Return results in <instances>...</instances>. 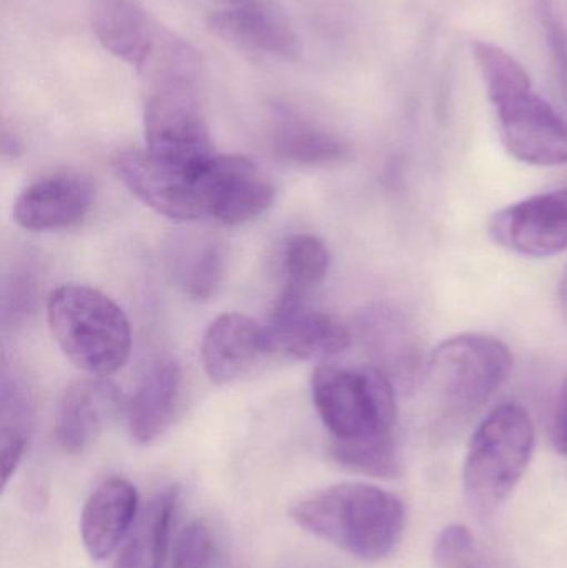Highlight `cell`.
Returning a JSON list of instances; mask_svg holds the SVG:
<instances>
[{"mask_svg":"<svg viewBox=\"0 0 567 568\" xmlns=\"http://www.w3.org/2000/svg\"><path fill=\"white\" fill-rule=\"evenodd\" d=\"M506 152L526 165H567V122L533 89L525 67L503 47L473 42Z\"/></svg>","mask_w":567,"mask_h":568,"instance_id":"6da1fadb","label":"cell"},{"mask_svg":"<svg viewBox=\"0 0 567 568\" xmlns=\"http://www.w3.org/2000/svg\"><path fill=\"white\" fill-rule=\"evenodd\" d=\"M306 532L363 560L379 562L405 532V504L395 494L362 483H343L303 497L290 510Z\"/></svg>","mask_w":567,"mask_h":568,"instance_id":"7a4b0ae2","label":"cell"},{"mask_svg":"<svg viewBox=\"0 0 567 568\" xmlns=\"http://www.w3.org/2000/svg\"><path fill=\"white\" fill-rule=\"evenodd\" d=\"M47 320L67 359L92 377L119 373L132 351V329L122 307L85 284H62L50 293Z\"/></svg>","mask_w":567,"mask_h":568,"instance_id":"3957f363","label":"cell"},{"mask_svg":"<svg viewBox=\"0 0 567 568\" xmlns=\"http://www.w3.org/2000/svg\"><path fill=\"white\" fill-rule=\"evenodd\" d=\"M535 449V424L516 403L495 407L479 424L463 467V487L479 516L495 513L515 493Z\"/></svg>","mask_w":567,"mask_h":568,"instance_id":"277c9868","label":"cell"},{"mask_svg":"<svg viewBox=\"0 0 567 568\" xmlns=\"http://www.w3.org/2000/svg\"><path fill=\"white\" fill-rule=\"evenodd\" d=\"M312 397L332 440L393 436L396 393L379 367L322 364L313 371Z\"/></svg>","mask_w":567,"mask_h":568,"instance_id":"5b68a950","label":"cell"},{"mask_svg":"<svg viewBox=\"0 0 567 568\" xmlns=\"http://www.w3.org/2000/svg\"><path fill=\"white\" fill-rule=\"evenodd\" d=\"M103 49L152 80L199 69L189 42L159 22L139 0H97L92 20Z\"/></svg>","mask_w":567,"mask_h":568,"instance_id":"8992f818","label":"cell"},{"mask_svg":"<svg viewBox=\"0 0 567 568\" xmlns=\"http://www.w3.org/2000/svg\"><path fill=\"white\" fill-rule=\"evenodd\" d=\"M513 356L503 341L468 333L443 341L426 363L433 396L449 410L472 413L508 381Z\"/></svg>","mask_w":567,"mask_h":568,"instance_id":"52a82bcc","label":"cell"},{"mask_svg":"<svg viewBox=\"0 0 567 568\" xmlns=\"http://www.w3.org/2000/svg\"><path fill=\"white\" fill-rule=\"evenodd\" d=\"M195 83L196 73L149 80L143 133L145 149L159 159L199 165L215 155Z\"/></svg>","mask_w":567,"mask_h":568,"instance_id":"ba28073f","label":"cell"},{"mask_svg":"<svg viewBox=\"0 0 567 568\" xmlns=\"http://www.w3.org/2000/svg\"><path fill=\"white\" fill-rule=\"evenodd\" d=\"M205 163L182 165L159 159L146 149L122 150L113 160L117 175L123 185L143 205L175 222L205 219L202 190V169Z\"/></svg>","mask_w":567,"mask_h":568,"instance_id":"9c48e42d","label":"cell"},{"mask_svg":"<svg viewBox=\"0 0 567 568\" xmlns=\"http://www.w3.org/2000/svg\"><path fill=\"white\" fill-rule=\"evenodd\" d=\"M488 230L502 248L515 255H559L567 250V189L539 193L499 210Z\"/></svg>","mask_w":567,"mask_h":568,"instance_id":"30bf717a","label":"cell"},{"mask_svg":"<svg viewBox=\"0 0 567 568\" xmlns=\"http://www.w3.org/2000/svg\"><path fill=\"white\" fill-rule=\"evenodd\" d=\"M206 216L226 226L243 225L266 212L275 200L269 176L242 155H213L202 169Z\"/></svg>","mask_w":567,"mask_h":568,"instance_id":"8fae6325","label":"cell"},{"mask_svg":"<svg viewBox=\"0 0 567 568\" xmlns=\"http://www.w3.org/2000/svg\"><path fill=\"white\" fill-rule=\"evenodd\" d=\"M209 16V27L230 45L252 53L293 60L302 52L288 19L269 0H223Z\"/></svg>","mask_w":567,"mask_h":568,"instance_id":"7c38bea8","label":"cell"},{"mask_svg":"<svg viewBox=\"0 0 567 568\" xmlns=\"http://www.w3.org/2000/svg\"><path fill=\"white\" fill-rule=\"evenodd\" d=\"M265 333L270 356L283 359L325 361L352 344V333L338 317L303 304L275 306Z\"/></svg>","mask_w":567,"mask_h":568,"instance_id":"4fadbf2b","label":"cell"},{"mask_svg":"<svg viewBox=\"0 0 567 568\" xmlns=\"http://www.w3.org/2000/svg\"><path fill=\"white\" fill-rule=\"evenodd\" d=\"M206 376L220 386L250 376L270 356L265 324L242 313H225L206 327L200 346Z\"/></svg>","mask_w":567,"mask_h":568,"instance_id":"5bb4252c","label":"cell"},{"mask_svg":"<svg viewBox=\"0 0 567 568\" xmlns=\"http://www.w3.org/2000/svg\"><path fill=\"white\" fill-rule=\"evenodd\" d=\"M92 182L79 173H55L30 183L13 203V220L30 232L79 225L93 205Z\"/></svg>","mask_w":567,"mask_h":568,"instance_id":"9a60e30c","label":"cell"},{"mask_svg":"<svg viewBox=\"0 0 567 568\" xmlns=\"http://www.w3.org/2000/svg\"><path fill=\"white\" fill-rule=\"evenodd\" d=\"M139 493L123 477L103 480L87 499L80 519L83 547L93 560H105L129 537L139 519Z\"/></svg>","mask_w":567,"mask_h":568,"instance_id":"2e32d148","label":"cell"},{"mask_svg":"<svg viewBox=\"0 0 567 568\" xmlns=\"http://www.w3.org/2000/svg\"><path fill=\"white\" fill-rule=\"evenodd\" d=\"M119 389L105 377L77 381L67 387L55 416V439L67 454L87 449L110 414L122 409Z\"/></svg>","mask_w":567,"mask_h":568,"instance_id":"e0dca14e","label":"cell"},{"mask_svg":"<svg viewBox=\"0 0 567 568\" xmlns=\"http://www.w3.org/2000/svg\"><path fill=\"white\" fill-rule=\"evenodd\" d=\"M182 373L173 361H159L150 367L129 403L125 404L130 436L139 444L159 439L176 413Z\"/></svg>","mask_w":567,"mask_h":568,"instance_id":"ac0fdd59","label":"cell"},{"mask_svg":"<svg viewBox=\"0 0 567 568\" xmlns=\"http://www.w3.org/2000/svg\"><path fill=\"white\" fill-rule=\"evenodd\" d=\"M272 145L280 159L303 166L333 165L346 155L342 140L288 106H276Z\"/></svg>","mask_w":567,"mask_h":568,"instance_id":"d6986e66","label":"cell"},{"mask_svg":"<svg viewBox=\"0 0 567 568\" xmlns=\"http://www.w3.org/2000/svg\"><path fill=\"white\" fill-rule=\"evenodd\" d=\"M176 499V487H169L150 499L140 510L139 519L130 530L113 568H163Z\"/></svg>","mask_w":567,"mask_h":568,"instance_id":"ffe728a7","label":"cell"},{"mask_svg":"<svg viewBox=\"0 0 567 568\" xmlns=\"http://www.w3.org/2000/svg\"><path fill=\"white\" fill-rule=\"evenodd\" d=\"M330 252L322 240L306 233L290 236L283 246V287L276 306L303 304L328 275Z\"/></svg>","mask_w":567,"mask_h":568,"instance_id":"44dd1931","label":"cell"},{"mask_svg":"<svg viewBox=\"0 0 567 568\" xmlns=\"http://www.w3.org/2000/svg\"><path fill=\"white\" fill-rule=\"evenodd\" d=\"M32 403L26 389L16 381L3 377L2 413H0V454H2V487L6 489L19 469L32 429Z\"/></svg>","mask_w":567,"mask_h":568,"instance_id":"7402d4cb","label":"cell"},{"mask_svg":"<svg viewBox=\"0 0 567 568\" xmlns=\"http://www.w3.org/2000/svg\"><path fill=\"white\" fill-rule=\"evenodd\" d=\"M379 359L385 361V373L402 383H409L422 373V354L405 321L398 314L382 313L373 321V337Z\"/></svg>","mask_w":567,"mask_h":568,"instance_id":"603a6c76","label":"cell"},{"mask_svg":"<svg viewBox=\"0 0 567 568\" xmlns=\"http://www.w3.org/2000/svg\"><path fill=\"white\" fill-rule=\"evenodd\" d=\"M330 454L345 469L379 479H396L402 474V456L395 437L362 440H332Z\"/></svg>","mask_w":567,"mask_h":568,"instance_id":"cb8c5ba5","label":"cell"},{"mask_svg":"<svg viewBox=\"0 0 567 568\" xmlns=\"http://www.w3.org/2000/svg\"><path fill=\"white\" fill-rule=\"evenodd\" d=\"M225 270V252L216 243H205L190 253L180 272L183 291L192 300L206 301L215 296Z\"/></svg>","mask_w":567,"mask_h":568,"instance_id":"d4e9b609","label":"cell"},{"mask_svg":"<svg viewBox=\"0 0 567 568\" xmlns=\"http://www.w3.org/2000/svg\"><path fill=\"white\" fill-rule=\"evenodd\" d=\"M215 554L212 532L200 520L186 524L172 547V568H210Z\"/></svg>","mask_w":567,"mask_h":568,"instance_id":"484cf974","label":"cell"},{"mask_svg":"<svg viewBox=\"0 0 567 568\" xmlns=\"http://www.w3.org/2000/svg\"><path fill=\"white\" fill-rule=\"evenodd\" d=\"M538 17L545 30L556 80L567 105V27L551 0H538Z\"/></svg>","mask_w":567,"mask_h":568,"instance_id":"4316f807","label":"cell"},{"mask_svg":"<svg viewBox=\"0 0 567 568\" xmlns=\"http://www.w3.org/2000/svg\"><path fill=\"white\" fill-rule=\"evenodd\" d=\"M551 436L556 450L567 457V374L561 389H559L558 400H556Z\"/></svg>","mask_w":567,"mask_h":568,"instance_id":"83f0119b","label":"cell"},{"mask_svg":"<svg viewBox=\"0 0 567 568\" xmlns=\"http://www.w3.org/2000/svg\"><path fill=\"white\" fill-rule=\"evenodd\" d=\"M561 301H563V307H565V311L567 313V268L565 272V276H563V282H561Z\"/></svg>","mask_w":567,"mask_h":568,"instance_id":"f1b7e54d","label":"cell"}]
</instances>
